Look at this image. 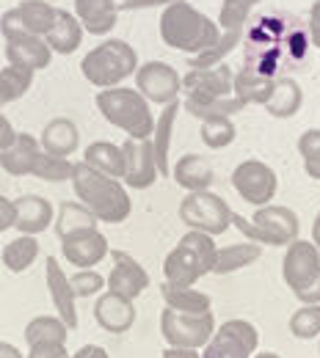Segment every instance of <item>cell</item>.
<instances>
[{"label":"cell","instance_id":"cell-1","mask_svg":"<svg viewBox=\"0 0 320 358\" xmlns=\"http://www.w3.org/2000/svg\"><path fill=\"white\" fill-rule=\"evenodd\" d=\"M72 187L81 204H86L102 224H122L133 213V201L127 196V187L122 179H113L102 171L92 169L89 163H75L72 171Z\"/></svg>","mask_w":320,"mask_h":358},{"label":"cell","instance_id":"cell-2","mask_svg":"<svg viewBox=\"0 0 320 358\" xmlns=\"http://www.w3.org/2000/svg\"><path fill=\"white\" fill-rule=\"evenodd\" d=\"M160 39L166 47L183 50L193 58L221 39V25L193 8L188 0H177L160 14Z\"/></svg>","mask_w":320,"mask_h":358},{"label":"cell","instance_id":"cell-3","mask_svg":"<svg viewBox=\"0 0 320 358\" xmlns=\"http://www.w3.org/2000/svg\"><path fill=\"white\" fill-rule=\"evenodd\" d=\"M97 110L108 124L127 135V138H152L155 133V116L149 110L146 96L138 89H99L94 96Z\"/></svg>","mask_w":320,"mask_h":358},{"label":"cell","instance_id":"cell-4","mask_svg":"<svg viewBox=\"0 0 320 358\" xmlns=\"http://www.w3.org/2000/svg\"><path fill=\"white\" fill-rule=\"evenodd\" d=\"M216 240L204 231H193L188 229L183 234V240L166 254L163 259V275L169 284L177 287H193L202 275L213 273L216 265Z\"/></svg>","mask_w":320,"mask_h":358},{"label":"cell","instance_id":"cell-5","mask_svg":"<svg viewBox=\"0 0 320 358\" xmlns=\"http://www.w3.org/2000/svg\"><path fill=\"white\" fill-rule=\"evenodd\" d=\"M138 66L141 64H138L136 47L125 39H105L92 47L81 61V72L94 89L122 86L130 75H136Z\"/></svg>","mask_w":320,"mask_h":358},{"label":"cell","instance_id":"cell-6","mask_svg":"<svg viewBox=\"0 0 320 358\" xmlns=\"http://www.w3.org/2000/svg\"><path fill=\"white\" fill-rule=\"evenodd\" d=\"M232 226L251 243L260 245H290L293 240H298V215L284 207V204H265L257 207V213L251 218H243L237 213H232Z\"/></svg>","mask_w":320,"mask_h":358},{"label":"cell","instance_id":"cell-7","mask_svg":"<svg viewBox=\"0 0 320 358\" xmlns=\"http://www.w3.org/2000/svg\"><path fill=\"white\" fill-rule=\"evenodd\" d=\"M180 221L193 231H204V234L216 237V234H224L232 226V210L221 196H216L210 190H196V193H188L180 201Z\"/></svg>","mask_w":320,"mask_h":358},{"label":"cell","instance_id":"cell-8","mask_svg":"<svg viewBox=\"0 0 320 358\" xmlns=\"http://www.w3.org/2000/svg\"><path fill=\"white\" fill-rule=\"evenodd\" d=\"M160 334L166 339V345L174 348H204L213 334H216V320L213 312L204 314H188L177 309H163L160 314Z\"/></svg>","mask_w":320,"mask_h":358},{"label":"cell","instance_id":"cell-9","mask_svg":"<svg viewBox=\"0 0 320 358\" xmlns=\"http://www.w3.org/2000/svg\"><path fill=\"white\" fill-rule=\"evenodd\" d=\"M257 345L260 334L249 320H227L204 345L202 358H251L257 353Z\"/></svg>","mask_w":320,"mask_h":358},{"label":"cell","instance_id":"cell-10","mask_svg":"<svg viewBox=\"0 0 320 358\" xmlns=\"http://www.w3.org/2000/svg\"><path fill=\"white\" fill-rule=\"evenodd\" d=\"M232 187L237 190V196L254 207H265L271 204L279 187L276 171L263 163V160H243L237 163V169L232 171Z\"/></svg>","mask_w":320,"mask_h":358},{"label":"cell","instance_id":"cell-11","mask_svg":"<svg viewBox=\"0 0 320 358\" xmlns=\"http://www.w3.org/2000/svg\"><path fill=\"white\" fill-rule=\"evenodd\" d=\"M136 89L146 96L149 105H169V102L180 99L183 78L166 61H146L138 66Z\"/></svg>","mask_w":320,"mask_h":358},{"label":"cell","instance_id":"cell-12","mask_svg":"<svg viewBox=\"0 0 320 358\" xmlns=\"http://www.w3.org/2000/svg\"><path fill=\"white\" fill-rule=\"evenodd\" d=\"M320 275V251L312 240H293L281 259V278L298 295Z\"/></svg>","mask_w":320,"mask_h":358},{"label":"cell","instance_id":"cell-13","mask_svg":"<svg viewBox=\"0 0 320 358\" xmlns=\"http://www.w3.org/2000/svg\"><path fill=\"white\" fill-rule=\"evenodd\" d=\"M55 11L58 8L53 3H47V0H22L14 8L3 11V17H0V34L25 31V34H34V36H42L45 39L47 31L55 22Z\"/></svg>","mask_w":320,"mask_h":358},{"label":"cell","instance_id":"cell-14","mask_svg":"<svg viewBox=\"0 0 320 358\" xmlns=\"http://www.w3.org/2000/svg\"><path fill=\"white\" fill-rule=\"evenodd\" d=\"M122 152H125V177L122 179L127 182V187H136V190L152 187L160 177L152 138H125Z\"/></svg>","mask_w":320,"mask_h":358},{"label":"cell","instance_id":"cell-15","mask_svg":"<svg viewBox=\"0 0 320 358\" xmlns=\"http://www.w3.org/2000/svg\"><path fill=\"white\" fill-rule=\"evenodd\" d=\"M61 254L69 265L81 270H89L94 265H99L111 248H108V240L105 234L97 229V226H89V229H81V231H72L61 240Z\"/></svg>","mask_w":320,"mask_h":358},{"label":"cell","instance_id":"cell-16","mask_svg":"<svg viewBox=\"0 0 320 358\" xmlns=\"http://www.w3.org/2000/svg\"><path fill=\"white\" fill-rule=\"evenodd\" d=\"M3 39H6V61L11 66H25L31 72L50 66L53 50L47 47L42 36H34L25 31H8V34H3Z\"/></svg>","mask_w":320,"mask_h":358},{"label":"cell","instance_id":"cell-17","mask_svg":"<svg viewBox=\"0 0 320 358\" xmlns=\"http://www.w3.org/2000/svg\"><path fill=\"white\" fill-rule=\"evenodd\" d=\"M111 262H113V268L105 278L108 289L136 301L138 295L149 287V273L141 268L127 251H111Z\"/></svg>","mask_w":320,"mask_h":358},{"label":"cell","instance_id":"cell-18","mask_svg":"<svg viewBox=\"0 0 320 358\" xmlns=\"http://www.w3.org/2000/svg\"><path fill=\"white\" fill-rule=\"evenodd\" d=\"M185 96H232L235 94V72L227 64L210 69H188L183 78Z\"/></svg>","mask_w":320,"mask_h":358},{"label":"cell","instance_id":"cell-19","mask_svg":"<svg viewBox=\"0 0 320 358\" xmlns=\"http://www.w3.org/2000/svg\"><path fill=\"white\" fill-rule=\"evenodd\" d=\"M94 320L108 334H127L136 322V306L130 298L105 289V295H99L94 303Z\"/></svg>","mask_w":320,"mask_h":358},{"label":"cell","instance_id":"cell-20","mask_svg":"<svg viewBox=\"0 0 320 358\" xmlns=\"http://www.w3.org/2000/svg\"><path fill=\"white\" fill-rule=\"evenodd\" d=\"M45 273H47V289H50V298H53L55 312L67 322L69 331H75L78 328V309H75V289L69 284V275L61 270L55 257H47L45 259Z\"/></svg>","mask_w":320,"mask_h":358},{"label":"cell","instance_id":"cell-21","mask_svg":"<svg viewBox=\"0 0 320 358\" xmlns=\"http://www.w3.org/2000/svg\"><path fill=\"white\" fill-rule=\"evenodd\" d=\"M14 204H17V221H14V229L22 231V234H42V231L50 229V224L55 221L53 201L45 199V196L25 193V196H20Z\"/></svg>","mask_w":320,"mask_h":358},{"label":"cell","instance_id":"cell-22","mask_svg":"<svg viewBox=\"0 0 320 358\" xmlns=\"http://www.w3.org/2000/svg\"><path fill=\"white\" fill-rule=\"evenodd\" d=\"M39 141L31 133H17L14 143L0 152V169L11 177H31L36 157H39Z\"/></svg>","mask_w":320,"mask_h":358},{"label":"cell","instance_id":"cell-23","mask_svg":"<svg viewBox=\"0 0 320 358\" xmlns=\"http://www.w3.org/2000/svg\"><path fill=\"white\" fill-rule=\"evenodd\" d=\"M75 17L86 34L105 36L116 28L119 3L116 0H75Z\"/></svg>","mask_w":320,"mask_h":358},{"label":"cell","instance_id":"cell-24","mask_svg":"<svg viewBox=\"0 0 320 358\" xmlns=\"http://www.w3.org/2000/svg\"><path fill=\"white\" fill-rule=\"evenodd\" d=\"M39 141H42V152H47V155L69 157L81 146V130H78V124L72 119L58 116V119L47 122L42 135H39Z\"/></svg>","mask_w":320,"mask_h":358},{"label":"cell","instance_id":"cell-25","mask_svg":"<svg viewBox=\"0 0 320 358\" xmlns=\"http://www.w3.org/2000/svg\"><path fill=\"white\" fill-rule=\"evenodd\" d=\"M183 102L174 99L169 105H163L160 116L155 119V133H152V149H155V160H158V171L160 177H172V163H169V152H172V133H174V122L180 113Z\"/></svg>","mask_w":320,"mask_h":358},{"label":"cell","instance_id":"cell-26","mask_svg":"<svg viewBox=\"0 0 320 358\" xmlns=\"http://www.w3.org/2000/svg\"><path fill=\"white\" fill-rule=\"evenodd\" d=\"M172 177L188 193H196V190H210V185L216 182V171H213L207 157H202V155H183L174 163Z\"/></svg>","mask_w":320,"mask_h":358},{"label":"cell","instance_id":"cell-27","mask_svg":"<svg viewBox=\"0 0 320 358\" xmlns=\"http://www.w3.org/2000/svg\"><path fill=\"white\" fill-rule=\"evenodd\" d=\"M83 39V25L78 22L75 11H67V8H58L55 11V22L53 28L47 31L45 42L53 52H61V55H72Z\"/></svg>","mask_w":320,"mask_h":358},{"label":"cell","instance_id":"cell-28","mask_svg":"<svg viewBox=\"0 0 320 358\" xmlns=\"http://www.w3.org/2000/svg\"><path fill=\"white\" fill-rule=\"evenodd\" d=\"M304 102V91L298 86V80L293 78H276L274 91L268 96V102L263 105L274 119H293L301 110Z\"/></svg>","mask_w":320,"mask_h":358},{"label":"cell","instance_id":"cell-29","mask_svg":"<svg viewBox=\"0 0 320 358\" xmlns=\"http://www.w3.org/2000/svg\"><path fill=\"white\" fill-rule=\"evenodd\" d=\"M276 78L254 69V66H243L235 75V96H240L246 105H265L271 91H274Z\"/></svg>","mask_w":320,"mask_h":358},{"label":"cell","instance_id":"cell-30","mask_svg":"<svg viewBox=\"0 0 320 358\" xmlns=\"http://www.w3.org/2000/svg\"><path fill=\"white\" fill-rule=\"evenodd\" d=\"M83 163H89L92 169L108 174L113 179H122L125 177V152L122 146L111 143V141H94L86 146L83 152Z\"/></svg>","mask_w":320,"mask_h":358},{"label":"cell","instance_id":"cell-31","mask_svg":"<svg viewBox=\"0 0 320 358\" xmlns=\"http://www.w3.org/2000/svg\"><path fill=\"white\" fill-rule=\"evenodd\" d=\"M160 295H163V303L169 309H177V312L204 314L210 312V306H213L207 292H199L193 287H177V284H169V281L160 284Z\"/></svg>","mask_w":320,"mask_h":358},{"label":"cell","instance_id":"cell-32","mask_svg":"<svg viewBox=\"0 0 320 358\" xmlns=\"http://www.w3.org/2000/svg\"><path fill=\"white\" fill-rule=\"evenodd\" d=\"M263 257V245L260 243H232V245H224L218 248L216 254V265H213V273L216 275H227V273H235L240 268H249L251 262H257Z\"/></svg>","mask_w":320,"mask_h":358},{"label":"cell","instance_id":"cell-33","mask_svg":"<svg viewBox=\"0 0 320 358\" xmlns=\"http://www.w3.org/2000/svg\"><path fill=\"white\" fill-rule=\"evenodd\" d=\"M183 108L196 116V119H213V116H232V113H240L246 108V102L240 96H185Z\"/></svg>","mask_w":320,"mask_h":358},{"label":"cell","instance_id":"cell-34","mask_svg":"<svg viewBox=\"0 0 320 358\" xmlns=\"http://www.w3.org/2000/svg\"><path fill=\"white\" fill-rule=\"evenodd\" d=\"M67 322L55 314H39L25 325V342L31 345H67Z\"/></svg>","mask_w":320,"mask_h":358},{"label":"cell","instance_id":"cell-35","mask_svg":"<svg viewBox=\"0 0 320 358\" xmlns=\"http://www.w3.org/2000/svg\"><path fill=\"white\" fill-rule=\"evenodd\" d=\"M53 226H55L58 240H64V237L72 234V231L97 226V215H94L86 204H81V201H64V204L58 207V213H55Z\"/></svg>","mask_w":320,"mask_h":358},{"label":"cell","instance_id":"cell-36","mask_svg":"<svg viewBox=\"0 0 320 358\" xmlns=\"http://www.w3.org/2000/svg\"><path fill=\"white\" fill-rule=\"evenodd\" d=\"M39 257V243L34 234H20L3 248V265L11 273H25Z\"/></svg>","mask_w":320,"mask_h":358},{"label":"cell","instance_id":"cell-37","mask_svg":"<svg viewBox=\"0 0 320 358\" xmlns=\"http://www.w3.org/2000/svg\"><path fill=\"white\" fill-rule=\"evenodd\" d=\"M34 75L36 72H31V69H25V66H3L0 69V108L3 105H8V102H17V99H22L28 89L34 86Z\"/></svg>","mask_w":320,"mask_h":358},{"label":"cell","instance_id":"cell-38","mask_svg":"<svg viewBox=\"0 0 320 358\" xmlns=\"http://www.w3.org/2000/svg\"><path fill=\"white\" fill-rule=\"evenodd\" d=\"M240 39H243V31H221V39L216 45L188 61V69H210V66L224 64V58L240 45Z\"/></svg>","mask_w":320,"mask_h":358},{"label":"cell","instance_id":"cell-39","mask_svg":"<svg viewBox=\"0 0 320 358\" xmlns=\"http://www.w3.org/2000/svg\"><path fill=\"white\" fill-rule=\"evenodd\" d=\"M199 135H202L204 146H210V149H227L229 143L235 141V135H237V127H235L232 116H213V119H204L202 122Z\"/></svg>","mask_w":320,"mask_h":358},{"label":"cell","instance_id":"cell-40","mask_svg":"<svg viewBox=\"0 0 320 358\" xmlns=\"http://www.w3.org/2000/svg\"><path fill=\"white\" fill-rule=\"evenodd\" d=\"M72 171H75V163L69 157H55V155L39 152L31 177L45 179V182H67V179H72Z\"/></svg>","mask_w":320,"mask_h":358},{"label":"cell","instance_id":"cell-41","mask_svg":"<svg viewBox=\"0 0 320 358\" xmlns=\"http://www.w3.org/2000/svg\"><path fill=\"white\" fill-rule=\"evenodd\" d=\"M290 334L295 339L320 336V303H301V309L290 317Z\"/></svg>","mask_w":320,"mask_h":358},{"label":"cell","instance_id":"cell-42","mask_svg":"<svg viewBox=\"0 0 320 358\" xmlns=\"http://www.w3.org/2000/svg\"><path fill=\"white\" fill-rule=\"evenodd\" d=\"M257 3H263V0H224L221 11H218L221 31H243V25H246V20Z\"/></svg>","mask_w":320,"mask_h":358},{"label":"cell","instance_id":"cell-43","mask_svg":"<svg viewBox=\"0 0 320 358\" xmlns=\"http://www.w3.org/2000/svg\"><path fill=\"white\" fill-rule=\"evenodd\" d=\"M298 152L304 157V171L320 182V130H307L298 138Z\"/></svg>","mask_w":320,"mask_h":358},{"label":"cell","instance_id":"cell-44","mask_svg":"<svg viewBox=\"0 0 320 358\" xmlns=\"http://www.w3.org/2000/svg\"><path fill=\"white\" fill-rule=\"evenodd\" d=\"M69 284H72V289H75V298H92L97 295L99 289H105L108 284H105V278L97 273V270H81V273H75V275H69Z\"/></svg>","mask_w":320,"mask_h":358},{"label":"cell","instance_id":"cell-45","mask_svg":"<svg viewBox=\"0 0 320 358\" xmlns=\"http://www.w3.org/2000/svg\"><path fill=\"white\" fill-rule=\"evenodd\" d=\"M25 358H75V356L67 350V345H31V350H28Z\"/></svg>","mask_w":320,"mask_h":358},{"label":"cell","instance_id":"cell-46","mask_svg":"<svg viewBox=\"0 0 320 358\" xmlns=\"http://www.w3.org/2000/svg\"><path fill=\"white\" fill-rule=\"evenodd\" d=\"M14 221H17V204H14L11 199L0 196V234H3L6 229H11Z\"/></svg>","mask_w":320,"mask_h":358},{"label":"cell","instance_id":"cell-47","mask_svg":"<svg viewBox=\"0 0 320 358\" xmlns=\"http://www.w3.org/2000/svg\"><path fill=\"white\" fill-rule=\"evenodd\" d=\"M177 0H122L119 3V11H138V8H152V6H172Z\"/></svg>","mask_w":320,"mask_h":358},{"label":"cell","instance_id":"cell-48","mask_svg":"<svg viewBox=\"0 0 320 358\" xmlns=\"http://www.w3.org/2000/svg\"><path fill=\"white\" fill-rule=\"evenodd\" d=\"M309 39L315 47H320V0L312 3V11H309Z\"/></svg>","mask_w":320,"mask_h":358},{"label":"cell","instance_id":"cell-49","mask_svg":"<svg viewBox=\"0 0 320 358\" xmlns=\"http://www.w3.org/2000/svg\"><path fill=\"white\" fill-rule=\"evenodd\" d=\"M14 138H17V130H14V127H11V122L0 113V152H3V149H8V146L14 143Z\"/></svg>","mask_w":320,"mask_h":358},{"label":"cell","instance_id":"cell-50","mask_svg":"<svg viewBox=\"0 0 320 358\" xmlns=\"http://www.w3.org/2000/svg\"><path fill=\"white\" fill-rule=\"evenodd\" d=\"M295 298H298L301 303H320V275L307 287V289H301Z\"/></svg>","mask_w":320,"mask_h":358},{"label":"cell","instance_id":"cell-51","mask_svg":"<svg viewBox=\"0 0 320 358\" xmlns=\"http://www.w3.org/2000/svg\"><path fill=\"white\" fill-rule=\"evenodd\" d=\"M163 358H202V353L196 348H174V345H166Z\"/></svg>","mask_w":320,"mask_h":358},{"label":"cell","instance_id":"cell-52","mask_svg":"<svg viewBox=\"0 0 320 358\" xmlns=\"http://www.w3.org/2000/svg\"><path fill=\"white\" fill-rule=\"evenodd\" d=\"M75 358H111L108 356V350L105 348H99V345H83L78 353H72Z\"/></svg>","mask_w":320,"mask_h":358},{"label":"cell","instance_id":"cell-53","mask_svg":"<svg viewBox=\"0 0 320 358\" xmlns=\"http://www.w3.org/2000/svg\"><path fill=\"white\" fill-rule=\"evenodd\" d=\"M0 358H25L11 342H0Z\"/></svg>","mask_w":320,"mask_h":358},{"label":"cell","instance_id":"cell-54","mask_svg":"<svg viewBox=\"0 0 320 358\" xmlns=\"http://www.w3.org/2000/svg\"><path fill=\"white\" fill-rule=\"evenodd\" d=\"M312 243L318 245V251H320V213L315 215V224H312Z\"/></svg>","mask_w":320,"mask_h":358},{"label":"cell","instance_id":"cell-55","mask_svg":"<svg viewBox=\"0 0 320 358\" xmlns=\"http://www.w3.org/2000/svg\"><path fill=\"white\" fill-rule=\"evenodd\" d=\"M251 358H281L279 353H260V356H251Z\"/></svg>","mask_w":320,"mask_h":358},{"label":"cell","instance_id":"cell-56","mask_svg":"<svg viewBox=\"0 0 320 358\" xmlns=\"http://www.w3.org/2000/svg\"><path fill=\"white\" fill-rule=\"evenodd\" d=\"M318 353H320V348H318Z\"/></svg>","mask_w":320,"mask_h":358}]
</instances>
